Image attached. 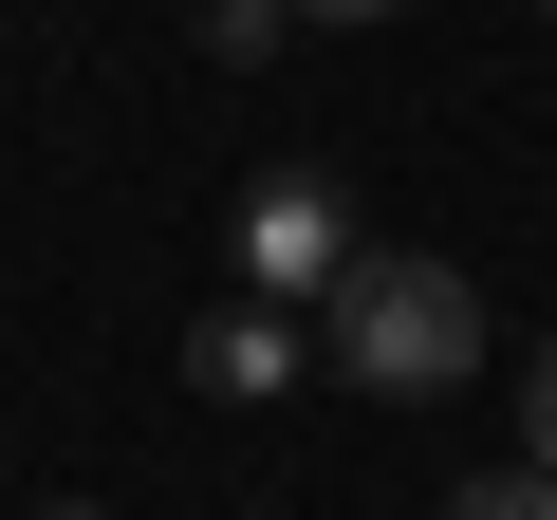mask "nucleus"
<instances>
[{
  "mask_svg": "<svg viewBox=\"0 0 557 520\" xmlns=\"http://www.w3.org/2000/svg\"><path fill=\"white\" fill-rule=\"evenodd\" d=\"M446 520H557V465H483V483H465Z\"/></svg>",
  "mask_w": 557,
  "mask_h": 520,
  "instance_id": "4",
  "label": "nucleus"
},
{
  "mask_svg": "<svg viewBox=\"0 0 557 520\" xmlns=\"http://www.w3.org/2000/svg\"><path fill=\"white\" fill-rule=\"evenodd\" d=\"M335 280H354V205H335L317 168L242 186V298H278V317H298V298H335Z\"/></svg>",
  "mask_w": 557,
  "mask_h": 520,
  "instance_id": "2",
  "label": "nucleus"
},
{
  "mask_svg": "<svg viewBox=\"0 0 557 520\" xmlns=\"http://www.w3.org/2000/svg\"><path fill=\"white\" fill-rule=\"evenodd\" d=\"M520 465H557V335L520 354Z\"/></svg>",
  "mask_w": 557,
  "mask_h": 520,
  "instance_id": "6",
  "label": "nucleus"
},
{
  "mask_svg": "<svg viewBox=\"0 0 557 520\" xmlns=\"http://www.w3.org/2000/svg\"><path fill=\"white\" fill-rule=\"evenodd\" d=\"M298 20H391V0H298Z\"/></svg>",
  "mask_w": 557,
  "mask_h": 520,
  "instance_id": "7",
  "label": "nucleus"
},
{
  "mask_svg": "<svg viewBox=\"0 0 557 520\" xmlns=\"http://www.w3.org/2000/svg\"><path fill=\"white\" fill-rule=\"evenodd\" d=\"M186 372H205L223 409H278V391H298V317H278V298H223V317L186 335Z\"/></svg>",
  "mask_w": 557,
  "mask_h": 520,
  "instance_id": "3",
  "label": "nucleus"
},
{
  "mask_svg": "<svg viewBox=\"0 0 557 520\" xmlns=\"http://www.w3.org/2000/svg\"><path fill=\"white\" fill-rule=\"evenodd\" d=\"M205 57H223V75H260V57H278V0H205Z\"/></svg>",
  "mask_w": 557,
  "mask_h": 520,
  "instance_id": "5",
  "label": "nucleus"
},
{
  "mask_svg": "<svg viewBox=\"0 0 557 520\" xmlns=\"http://www.w3.org/2000/svg\"><path fill=\"white\" fill-rule=\"evenodd\" d=\"M38 520H94V502H38Z\"/></svg>",
  "mask_w": 557,
  "mask_h": 520,
  "instance_id": "8",
  "label": "nucleus"
},
{
  "mask_svg": "<svg viewBox=\"0 0 557 520\" xmlns=\"http://www.w3.org/2000/svg\"><path fill=\"white\" fill-rule=\"evenodd\" d=\"M317 335H335V372H354V391L428 409V391H465V372H483V280H465V260H409V242H354V280L317 298Z\"/></svg>",
  "mask_w": 557,
  "mask_h": 520,
  "instance_id": "1",
  "label": "nucleus"
}]
</instances>
